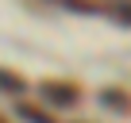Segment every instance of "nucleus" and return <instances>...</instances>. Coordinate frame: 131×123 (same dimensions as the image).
Returning <instances> with one entry per match:
<instances>
[{
  "label": "nucleus",
  "mask_w": 131,
  "mask_h": 123,
  "mask_svg": "<svg viewBox=\"0 0 131 123\" xmlns=\"http://www.w3.org/2000/svg\"><path fill=\"white\" fill-rule=\"evenodd\" d=\"M42 96L50 104H58V108L77 104V85H70V81H42Z\"/></svg>",
  "instance_id": "obj_1"
},
{
  "label": "nucleus",
  "mask_w": 131,
  "mask_h": 123,
  "mask_svg": "<svg viewBox=\"0 0 131 123\" xmlns=\"http://www.w3.org/2000/svg\"><path fill=\"white\" fill-rule=\"evenodd\" d=\"M100 104H108L112 112H131V100H127L119 89H104V92H100Z\"/></svg>",
  "instance_id": "obj_2"
},
{
  "label": "nucleus",
  "mask_w": 131,
  "mask_h": 123,
  "mask_svg": "<svg viewBox=\"0 0 131 123\" xmlns=\"http://www.w3.org/2000/svg\"><path fill=\"white\" fill-rule=\"evenodd\" d=\"M0 89H4V92H23V77H16V73H4V69H0Z\"/></svg>",
  "instance_id": "obj_3"
},
{
  "label": "nucleus",
  "mask_w": 131,
  "mask_h": 123,
  "mask_svg": "<svg viewBox=\"0 0 131 123\" xmlns=\"http://www.w3.org/2000/svg\"><path fill=\"white\" fill-rule=\"evenodd\" d=\"M19 115H23L27 123H50V115L39 112V108H31V104H19Z\"/></svg>",
  "instance_id": "obj_4"
},
{
  "label": "nucleus",
  "mask_w": 131,
  "mask_h": 123,
  "mask_svg": "<svg viewBox=\"0 0 131 123\" xmlns=\"http://www.w3.org/2000/svg\"><path fill=\"white\" fill-rule=\"evenodd\" d=\"M116 19H119V23H127V27H131V8H116Z\"/></svg>",
  "instance_id": "obj_5"
},
{
  "label": "nucleus",
  "mask_w": 131,
  "mask_h": 123,
  "mask_svg": "<svg viewBox=\"0 0 131 123\" xmlns=\"http://www.w3.org/2000/svg\"><path fill=\"white\" fill-rule=\"evenodd\" d=\"M0 123H4V115H0Z\"/></svg>",
  "instance_id": "obj_6"
}]
</instances>
